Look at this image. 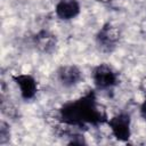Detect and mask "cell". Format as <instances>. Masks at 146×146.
Masks as SVG:
<instances>
[{
	"instance_id": "6da1fadb",
	"label": "cell",
	"mask_w": 146,
	"mask_h": 146,
	"mask_svg": "<svg viewBox=\"0 0 146 146\" xmlns=\"http://www.w3.org/2000/svg\"><path fill=\"white\" fill-rule=\"evenodd\" d=\"M58 122L76 129L88 125L106 124L108 114L106 107L97 100L95 90H89L81 97L63 104L58 111Z\"/></svg>"
},
{
	"instance_id": "7a4b0ae2",
	"label": "cell",
	"mask_w": 146,
	"mask_h": 146,
	"mask_svg": "<svg viewBox=\"0 0 146 146\" xmlns=\"http://www.w3.org/2000/svg\"><path fill=\"white\" fill-rule=\"evenodd\" d=\"M91 79L96 90H108L120 83L119 72L107 63H100L92 68Z\"/></svg>"
},
{
	"instance_id": "3957f363",
	"label": "cell",
	"mask_w": 146,
	"mask_h": 146,
	"mask_svg": "<svg viewBox=\"0 0 146 146\" xmlns=\"http://www.w3.org/2000/svg\"><path fill=\"white\" fill-rule=\"evenodd\" d=\"M122 36L121 29L113 23H105L96 33L95 41L97 47L104 52L113 51Z\"/></svg>"
},
{
	"instance_id": "277c9868",
	"label": "cell",
	"mask_w": 146,
	"mask_h": 146,
	"mask_svg": "<svg viewBox=\"0 0 146 146\" xmlns=\"http://www.w3.org/2000/svg\"><path fill=\"white\" fill-rule=\"evenodd\" d=\"M112 136L122 143H125L131 137V116L128 112H120L108 117L106 122Z\"/></svg>"
},
{
	"instance_id": "5b68a950",
	"label": "cell",
	"mask_w": 146,
	"mask_h": 146,
	"mask_svg": "<svg viewBox=\"0 0 146 146\" xmlns=\"http://www.w3.org/2000/svg\"><path fill=\"white\" fill-rule=\"evenodd\" d=\"M13 81L19 90V95L24 100H32L38 94V81L29 73H17L11 76Z\"/></svg>"
},
{
	"instance_id": "8992f818",
	"label": "cell",
	"mask_w": 146,
	"mask_h": 146,
	"mask_svg": "<svg viewBox=\"0 0 146 146\" xmlns=\"http://www.w3.org/2000/svg\"><path fill=\"white\" fill-rule=\"evenodd\" d=\"M58 82L64 88H73L83 80L81 68L75 64H65L58 67L56 72Z\"/></svg>"
},
{
	"instance_id": "52a82bcc",
	"label": "cell",
	"mask_w": 146,
	"mask_h": 146,
	"mask_svg": "<svg viewBox=\"0 0 146 146\" xmlns=\"http://www.w3.org/2000/svg\"><path fill=\"white\" fill-rule=\"evenodd\" d=\"M32 42L38 51L48 55V54H52L56 50L58 40L56 34H54L49 30H40L33 35Z\"/></svg>"
},
{
	"instance_id": "ba28073f",
	"label": "cell",
	"mask_w": 146,
	"mask_h": 146,
	"mask_svg": "<svg viewBox=\"0 0 146 146\" xmlns=\"http://www.w3.org/2000/svg\"><path fill=\"white\" fill-rule=\"evenodd\" d=\"M81 13L79 0H58L55 5V15L58 19L67 22L76 18Z\"/></svg>"
},
{
	"instance_id": "9c48e42d",
	"label": "cell",
	"mask_w": 146,
	"mask_h": 146,
	"mask_svg": "<svg viewBox=\"0 0 146 146\" xmlns=\"http://www.w3.org/2000/svg\"><path fill=\"white\" fill-rule=\"evenodd\" d=\"M0 111L1 114L9 120H16L19 115L17 107L10 102V99L5 94H1L0 97Z\"/></svg>"
},
{
	"instance_id": "30bf717a",
	"label": "cell",
	"mask_w": 146,
	"mask_h": 146,
	"mask_svg": "<svg viewBox=\"0 0 146 146\" xmlns=\"http://www.w3.org/2000/svg\"><path fill=\"white\" fill-rule=\"evenodd\" d=\"M10 139H11L10 124L6 120H1L0 121V145L3 146L6 144H8L10 141Z\"/></svg>"
},
{
	"instance_id": "8fae6325",
	"label": "cell",
	"mask_w": 146,
	"mask_h": 146,
	"mask_svg": "<svg viewBox=\"0 0 146 146\" xmlns=\"http://www.w3.org/2000/svg\"><path fill=\"white\" fill-rule=\"evenodd\" d=\"M139 115L141 116L143 120L146 121V94H145V97H144V99L139 106Z\"/></svg>"
},
{
	"instance_id": "7c38bea8",
	"label": "cell",
	"mask_w": 146,
	"mask_h": 146,
	"mask_svg": "<svg viewBox=\"0 0 146 146\" xmlns=\"http://www.w3.org/2000/svg\"><path fill=\"white\" fill-rule=\"evenodd\" d=\"M139 88H140V90H141L143 92L146 94V75L141 78V80H140V82H139Z\"/></svg>"
},
{
	"instance_id": "4fadbf2b",
	"label": "cell",
	"mask_w": 146,
	"mask_h": 146,
	"mask_svg": "<svg viewBox=\"0 0 146 146\" xmlns=\"http://www.w3.org/2000/svg\"><path fill=\"white\" fill-rule=\"evenodd\" d=\"M97 2H99V3H102V5H108V3H111L113 0H96Z\"/></svg>"
}]
</instances>
